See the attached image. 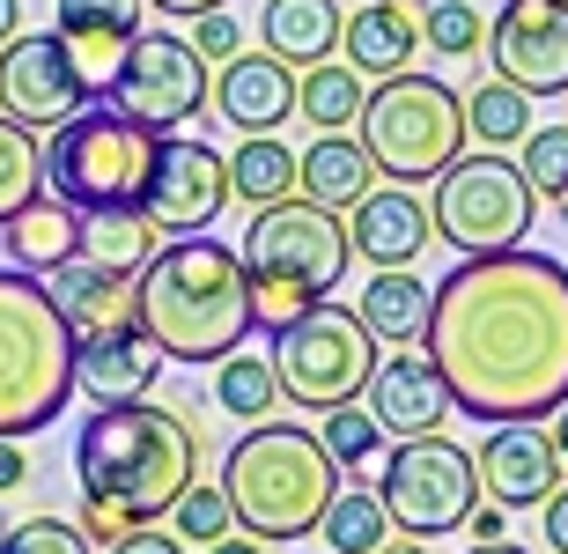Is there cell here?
<instances>
[{
  "label": "cell",
  "instance_id": "cell-1",
  "mask_svg": "<svg viewBox=\"0 0 568 554\" xmlns=\"http://www.w3.org/2000/svg\"><path fill=\"white\" fill-rule=\"evenodd\" d=\"M422 341L450 406L480 429L547 422L568 400V266L531 244L458 259L428 296Z\"/></svg>",
  "mask_w": 568,
  "mask_h": 554
},
{
  "label": "cell",
  "instance_id": "cell-2",
  "mask_svg": "<svg viewBox=\"0 0 568 554\" xmlns=\"http://www.w3.org/2000/svg\"><path fill=\"white\" fill-rule=\"evenodd\" d=\"M141 333L163 363H222L252 333V274L214 236H170L141 266Z\"/></svg>",
  "mask_w": 568,
  "mask_h": 554
},
{
  "label": "cell",
  "instance_id": "cell-3",
  "mask_svg": "<svg viewBox=\"0 0 568 554\" xmlns=\"http://www.w3.org/2000/svg\"><path fill=\"white\" fill-rule=\"evenodd\" d=\"M192 451H200V422L170 414L155 400H126V406H97L74 436V481L82 503L133 517H170V503L192 488Z\"/></svg>",
  "mask_w": 568,
  "mask_h": 554
},
{
  "label": "cell",
  "instance_id": "cell-4",
  "mask_svg": "<svg viewBox=\"0 0 568 554\" xmlns=\"http://www.w3.org/2000/svg\"><path fill=\"white\" fill-rule=\"evenodd\" d=\"M222 495L236 511V533L266 540H311L325 525L339 495V466L333 451L317 444V429L303 422H252L222 459Z\"/></svg>",
  "mask_w": 568,
  "mask_h": 554
},
{
  "label": "cell",
  "instance_id": "cell-5",
  "mask_svg": "<svg viewBox=\"0 0 568 554\" xmlns=\"http://www.w3.org/2000/svg\"><path fill=\"white\" fill-rule=\"evenodd\" d=\"M74 400V325L52 281L0 266V436H38Z\"/></svg>",
  "mask_w": 568,
  "mask_h": 554
},
{
  "label": "cell",
  "instance_id": "cell-6",
  "mask_svg": "<svg viewBox=\"0 0 568 554\" xmlns=\"http://www.w3.org/2000/svg\"><path fill=\"white\" fill-rule=\"evenodd\" d=\"M355 141L369 149L377 178L392 185H428L465 155V97L436 74H392L369 89V104L355 119Z\"/></svg>",
  "mask_w": 568,
  "mask_h": 554
},
{
  "label": "cell",
  "instance_id": "cell-7",
  "mask_svg": "<svg viewBox=\"0 0 568 554\" xmlns=\"http://www.w3.org/2000/svg\"><path fill=\"white\" fill-rule=\"evenodd\" d=\"M148 163H155V133L133 127L119 104H89L44 141V192L67 200L74 214L141 208Z\"/></svg>",
  "mask_w": 568,
  "mask_h": 554
},
{
  "label": "cell",
  "instance_id": "cell-8",
  "mask_svg": "<svg viewBox=\"0 0 568 554\" xmlns=\"http://www.w3.org/2000/svg\"><path fill=\"white\" fill-rule=\"evenodd\" d=\"M539 214V192L531 178L495 149H473L458 155L450 171L436 178V200H428V222L436 236L450 244L458 259H480V252H517Z\"/></svg>",
  "mask_w": 568,
  "mask_h": 554
},
{
  "label": "cell",
  "instance_id": "cell-9",
  "mask_svg": "<svg viewBox=\"0 0 568 554\" xmlns=\"http://www.w3.org/2000/svg\"><path fill=\"white\" fill-rule=\"evenodd\" d=\"M377 333L355 319V303H311L303 319L274 341V377L281 400L311 406V414H333V406H355L369 370H377Z\"/></svg>",
  "mask_w": 568,
  "mask_h": 554
},
{
  "label": "cell",
  "instance_id": "cell-10",
  "mask_svg": "<svg viewBox=\"0 0 568 554\" xmlns=\"http://www.w3.org/2000/svg\"><path fill=\"white\" fill-rule=\"evenodd\" d=\"M377 503L399 540H428L436 547L443 533H458L465 517L480 511V466L450 436H406L399 451H384Z\"/></svg>",
  "mask_w": 568,
  "mask_h": 554
},
{
  "label": "cell",
  "instance_id": "cell-11",
  "mask_svg": "<svg viewBox=\"0 0 568 554\" xmlns=\"http://www.w3.org/2000/svg\"><path fill=\"white\" fill-rule=\"evenodd\" d=\"M244 274L258 281H295L303 296H333L347 266H355V244H347V222L333 208H317V200H274V208L252 214V230H244Z\"/></svg>",
  "mask_w": 568,
  "mask_h": 554
},
{
  "label": "cell",
  "instance_id": "cell-12",
  "mask_svg": "<svg viewBox=\"0 0 568 554\" xmlns=\"http://www.w3.org/2000/svg\"><path fill=\"white\" fill-rule=\"evenodd\" d=\"M111 104L148 133H185L200 111H214V67L200 60L178 30H141Z\"/></svg>",
  "mask_w": 568,
  "mask_h": 554
},
{
  "label": "cell",
  "instance_id": "cell-13",
  "mask_svg": "<svg viewBox=\"0 0 568 554\" xmlns=\"http://www.w3.org/2000/svg\"><path fill=\"white\" fill-rule=\"evenodd\" d=\"M230 208V155L200 133H155V163L141 185V214L155 236H207V222Z\"/></svg>",
  "mask_w": 568,
  "mask_h": 554
},
{
  "label": "cell",
  "instance_id": "cell-14",
  "mask_svg": "<svg viewBox=\"0 0 568 554\" xmlns=\"http://www.w3.org/2000/svg\"><path fill=\"white\" fill-rule=\"evenodd\" d=\"M74 111H89V89L74 82L60 30H38V38L16 30L0 44V119H16L22 133H60Z\"/></svg>",
  "mask_w": 568,
  "mask_h": 554
},
{
  "label": "cell",
  "instance_id": "cell-15",
  "mask_svg": "<svg viewBox=\"0 0 568 554\" xmlns=\"http://www.w3.org/2000/svg\"><path fill=\"white\" fill-rule=\"evenodd\" d=\"M487 60L495 82L525 97H561L568 89V0H503L487 22Z\"/></svg>",
  "mask_w": 568,
  "mask_h": 554
},
{
  "label": "cell",
  "instance_id": "cell-16",
  "mask_svg": "<svg viewBox=\"0 0 568 554\" xmlns=\"http://www.w3.org/2000/svg\"><path fill=\"white\" fill-rule=\"evenodd\" d=\"M473 466H480V495L503 503V511H539V503L568 481L547 422H495L487 444L473 451Z\"/></svg>",
  "mask_w": 568,
  "mask_h": 554
},
{
  "label": "cell",
  "instance_id": "cell-17",
  "mask_svg": "<svg viewBox=\"0 0 568 554\" xmlns=\"http://www.w3.org/2000/svg\"><path fill=\"white\" fill-rule=\"evenodd\" d=\"M362 400H369V422L384 429V436H443V414H458L450 406V384L436 377V363L428 355H392V363L369 370V384H362Z\"/></svg>",
  "mask_w": 568,
  "mask_h": 554
},
{
  "label": "cell",
  "instance_id": "cell-18",
  "mask_svg": "<svg viewBox=\"0 0 568 554\" xmlns=\"http://www.w3.org/2000/svg\"><path fill=\"white\" fill-rule=\"evenodd\" d=\"M436 236V222H428V200L414 185H369L347 208V244H355V259H369V266H414L422 259V244Z\"/></svg>",
  "mask_w": 568,
  "mask_h": 554
},
{
  "label": "cell",
  "instance_id": "cell-19",
  "mask_svg": "<svg viewBox=\"0 0 568 554\" xmlns=\"http://www.w3.org/2000/svg\"><path fill=\"white\" fill-rule=\"evenodd\" d=\"M214 111L236 133H281L295 119V67L274 52H236L230 67H214Z\"/></svg>",
  "mask_w": 568,
  "mask_h": 554
},
{
  "label": "cell",
  "instance_id": "cell-20",
  "mask_svg": "<svg viewBox=\"0 0 568 554\" xmlns=\"http://www.w3.org/2000/svg\"><path fill=\"white\" fill-rule=\"evenodd\" d=\"M339 52H347V67H355L362 82L369 74L377 82L406 74L414 52H422V0H362L355 16L339 22Z\"/></svg>",
  "mask_w": 568,
  "mask_h": 554
},
{
  "label": "cell",
  "instance_id": "cell-21",
  "mask_svg": "<svg viewBox=\"0 0 568 554\" xmlns=\"http://www.w3.org/2000/svg\"><path fill=\"white\" fill-rule=\"evenodd\" d=\"M163 377V347L148 341L141 325L126 333H97V341H74V384H82L97 406H126L148 400V384Z\"/></svg>",
  "mask_w": 568,
  "mask_h": 554
},
{
  "label": "cell",
  "instance_id": "cell-22",
  "mask_svg": "<svg viewBox=\"0 0 568 554\" xmlns=\"http://www.w3.org/2000/svg\"><path fill=\"white\" fill-rule=\"evenodd\" d=\"M74 325V341H97V333H126L141 325V274H111V266H67V281L52 289Z\"/></svg>",
  "mask_w": 568,
  "mask_h": 554
},
{
  "label": "cell",
  "instance_id": "cell-23",
  "mask_svg": "<svg viewBox=\"0 0 568 554\" xmlns=\"http://www.w3.org/2000/svg\"><path fill=\"white\" fill-rule=\"evenodd\" d=\"M339 0H266L258 8V44L274 52L281 67H317V60H333L339 52Z\"/></svg>",
  "mask_w": 568,
  "mask_h": 554
},
{
  "label": "cell",
  "instance_id": "cell-24",
  "mask_svg": "<svg viewBox=\"0 0 568 554\" xmlns=\"http://www.w3.org/2000/svg\"><path fill=\"white\" fill-rule=\"evenodd\" d=\"M369 185H377V163H369V149H362L355 133H317L311 149L295 155V192L317 200V208H333V214H347Z\"/></svg>",
  "mask_w": 568,
  "mask_h": 554
},
{
  "label": "cell",
  "instance_id": "cell-25",
  "mask_svg": "<svg viewBox=\"0 0 568 554\" xmlns=\"http://www.w3.org/2000/svg\"><path fill=\"white\" fill-rule=\"evenodd\" d=\"M74 222H82V214L67 208V200H52V192L30 200V208L0 230L8 236V266H16V274H67V266H74Z\"/></svg>",
  "mask_w": 568,
  "mask_h": 554
},
{
  "label": "cell",
  "instance_id": "cell-26",
  "mask_svg": "<svg viewBox=\"0 0 568 554\" xmlns=\"http://www.w3.org/2000/svg\"><path fill=\"white\" fill-rule=\"evenodd\" d=\"M155 252H163V244H155V222H148L141 208H97V214L74 222V259H82V266L141 274Z\"/></svg>",
  "mask_w": 568,
  "mask_h": 554
},
{
  "label": "cell",
  "instance_id": "cell-27",
  "mask_svg": "<svg viewBox=\"0 0 568 554\" xmlns=\"http://www.w3.org/2000/svg\"><path fill=\"white\" fill-rule=\"evenodd\" d=\"M428 289L422 274H406V266H384V274L362 281V303H355V319L377 333V341H422L428 333Z\"/></svg>",
  "mask_w": 568,
  "mask_h": 554
},
{
  "label": "cell",
  "instance_id": "cell-28",
  "mask_svg": "<svg viewBox=\"0 0 568 554\" xmlns=\"http://www.w3.org/2000/svg\"><path fill=\"white\" fill-rule=\"evenodd\" d=\"M362 104H369V82L347 60H317L295 74V119L311 133H355Z\"/></svg>",
  "mask_w": 568,
  "mask_h": 554
},
{
  "label": "cell",
  "instance_id": "cell-29",
  "mask_svg": "<svg viewBox=\"0 0 568 554\" xmlns=\"http://www.w3.org/2000/svg\"><path fill=\"white\" fill-rule=\"evenodd\" d=\"M230 200H244L252 214L295 200V149H281L274 133H244V149L230 155Z\"/></svg>",
  "mask_w": 568,
  "mask_h": 554
},
{
  "label": "cell",
  "instance_id": "cell-30",
  "mask_svg": "<svg viewBox=\"0 0 568 554\" xmlns=\"http://www.w3.org/2000/svg\"><path fill=\"white\" fill-rule=\"evenodd\" d=\"M539 127L531 119V97L509 82H480L473 97H465V141H480V149H525V133Z\"/></svg>",
  "mask_w": 568,
  "mask_h": 554
},
{
  "label": "cell",
  "instance_id": "cell-31",
  "mask_svg": "<svg viewBox=\"0 0 568 554\" xmlns=\"http://www.w3.org/2000/svg\"><path fill=\"white\" fill-rule=\"evenodd\" d=\"M214 406L236 414V422H266L281 406V377H274V355H222L214 363Z\"/></svg>",
  "mask_w": 568,
  "mask_h": 554
},
{
  "label": "cell",
  "instance_id": "cell-32",
  "mask_svg": "<svg viewBox=\"0 0 568 554\" xmlns=\"http://www.w3.org/2000/svg\"><path fill=\"white\" fill-rule=\"evenodd\" d=\"M317 540L333 554H377L384 540H392V517H384L377 488H339L333 511H325V525H317Z\"/></svg>",
  "mask_w": 568,
  "mask_h": 554
},
{
  "label": "cell",
  "instance_id": "cell-33",
  "mask_svg": "<svg viewBox=\"0 0 568 554\" xmlns=\"http://www.w3.org/2000/svg\"><path fill=\"white\" fill-rule=\"evenodd\" d=\"M30 200H44V149H38V133H22L16 119H0V230H8Z\"/></svg>",
  "mask_w": 568,
  "mask_h": 554
},
{
  "label": "cell",
  "instance_id": "cell-34",
  "mask_svg": "<svg viewBox=\"0 0 568 554\" xmlns=\"http://www.w3.org/2000/svg\"><path fill=\"white\" fill-rule=\"evenodd\" d=\"M170 533L185 540V547H214V540L236 533V511L230 495H222V481H192L178 503H170Z\"/></svg>",
  "mask_w": 568,
  "mask_h": 554
},
{
  "label": "cell",
  "instance_id": "cell-35",
  "mask_svg": "<svg viewBox=\"0 0 568 554\" xmlns=\"http://www.w3.org/2000/svg\"><path fill=\"white\" fill-rule=\"evenodd\" d=\"M422 44L443 52V60H473V52H487V16L473 8V0H428Z\"/></svg>",
  "mask_w": 568,
  "mask_h": 554
},
{
  "label": "cell",
  "instance_id": "cell-36",
  "mask_svg": "<svg viewBox=\"0 0 568 554\" xmlns=\"http://www.w3.org/2000/svg\"><path fill=\"white\" fill-rule=\"evenodd\" d=\"M317 444L333 451L339 473H355L369 459H384V429L369 422V406H333V414H317Z\"/></svg>",
  "mask_w": 568,
  "mask_h": 554
},
{
  "label": "cell",
  "instance_id": "cell-37",
  "mask_svg": "<svg viewBox=\"0 0 568 554\" xmlns=\"http://www.w3.org/2000/svg\"><path fill=\"white\" fill-rule=\"evenodd\" d=\"M141 8L148 0H52L60 38H141Z\"/></svg>",
  "mask_w": 568,
  "mask_h": 554
},
{
  "label": "cell",
  "instance_id": "cell-38",
  "mask_svg": "<svg viewBox=\"0 0 568 554\" xmlns=\"http://www.w3.org/2000/svg\"><path fill=\"white\" fill-rule=\"evenodd\" d=\"M517 171L531 178L539 200H561L568 192V127H531L525 149H517Z\"/></svg>",
  "mask_w": 568,
  "mask_h": 554
},
{
  "label": "cell",
  "instance_id": "cell-39",
  "mask_svg": "<svg viewBox=\"0 0 568 554\" xmlns=\"http://www.w3.org/2000/svg\"><path fill=\"white\" fill-rule=\"evenodd\" d=\"M0 554H97L82 540V525H67V517H22L0 533Z\"/></svg>",
  "mask_w": 568,
  "mask_h": 554
},
{
  "label": "cell",
  "instance_id": "cell-40",
  "mask_svg": "<svg viewBox=\"0 0 568 554\" xmlns=\"http://www.w3.org/2000/svg\"><path fill=\"white\" fill-rule=\"evenodd\" d=\"M311 303L317 296H303L295 281H258L252 274V325H258V333H274V341L288 333L295 319H303V311H311Z\"/></svg>",
  "mask_w": 568,
  "mask_h": 554
},
{
  "label": "cell",
  "instance_id": "cell-41",
  "mask_svg": "<svg viewBox=\"0 0 568 554\" xmlns=\"http://www.w3.org/2000/svg\"><path fill=\"white\" fill-rule=\"evenodd\" d=\"M192 52H200V60L207 67H230L236 52H244V22L230 16V8H207V16H192Z\"/></svg>",
  "mask_w": 568,
  "mask_h": 554
},
{
  "label": "cell",
  "instance_id": "cell-42",
  "mask_svg": "<svg viewBox=\"0 0 568 554\" xmlns=\"http://www.w3.org/2000/svg\"><path fill=\"white\" fill-rule=\"evenodd\" d=\"M126 533H133V517L104 511V503H82V540H89V547H119Z\"/></svg>",
  "mask_w": 568,
  "mask_h": 554
},
{
  "label": "cell",
  "instance_id": "cell-43",
  "mask_svg": "<svg viewBox=\"0 0 568 554\" xmlns=\"http://www.w3.org/2000/svg\"><path fill=\"white\" fill-rule=\"evenodd\" d=\"M111 554H185V540H178V533H155V525H133V533L119 540Z\"/></svg>",
  "mask_w": 568,
  "mask_h": 554
},
{
  "label": "cell",
  "instance_id": "cell-44",
  "mask_svg": "<svg viewBox=\"0 0 568 554\" xmlns=\"http://www.w3.org/2000/svg\"><path fill=\"white\" fill-rule=\"evenodd\" d=\"M539 511H547V517H539V525H547V547H554V554H568V481L547 495V503H539Z\"/></svg>",
  "mask_w": 568,
  "mask_h": 554
},
{
  "label": "cell",
  "instance_id": "cell-45",
  "mask_svg": "<svg viewBox=\"0 0 568 554\" xmlns=\"http://www.w3.org/2000/svg\"><path fill=\"white\" fill-rule=\"evenodd\" d=\"M30 481V459H22V436H0V495H16Z\"/></svg>",
  "mask_w": 568,
  "mask_h": 554
},
{
  "label": "cell",
  "instance_id": "cell-46",
  "mask_svg": "<svg viewBox=\"0 0 568 554\" xmlns=\"http://www.w3.org/2000/svg\"><path fill=\"white\" fill-rule=\"evenodd\" d=\"M465 533H473V547H487V540H503V533H509V517H503V503H487V495H480V511L465 517Z\"/></svg>",
  "mask_w": 568,
  "mask_h": 554
},
{
  "label": "cell",
  "instance_id": "cell-47",
  "mask_svg": "<svg viewBox=\"0 0 568 554\" xmlns=\"http://www.w3.org/2000/svg\"><path fill=\"white\" fill-rule=\"evenodd\" d=\"M200 554H274V547L252 540V533H230V540H214V547H200Z\"/></svg>",
  "mask_w": 568,
  "mask_h": 554
},
{
  "label": "cell",
  "instance_id": "cell-48",
  "mask_svg": "<svg viewBox=\"0 0 568 554\" xmlns=\"http://www.w3.org/2000/svg\"><path fill=\"white\" fill-rule=\"evenodd\" d=\"M148 8H163V16H207V8H230V0H148Z\"/></svg>",
  "mask_w": 568,
  "mask_h": 554
},
{
  "label": "cell",
  "instance_id": "cell-49",
  "mask_svg": "<svg viewBox=\"0 0 568 554\" xmlns=\"http://www.w3.org/2000/svg\"><path fill=\"white\" fill-rule=\"evenodd\" d=\"M547 436H554V451H561V466H568V400L554 406V429H547Z\"/></svg>",
  "mask_w": 568,
  "mask_h": 554
},
{
  "label": "cell",
  "instance_id": "cell-50",
  "mask_svg": "<svg viewBox=\"0 0 568 554\" xmlns=\"http://www.w3.org/2000/svg\"><path fill=\"white\" fill-rule=\"evenodd\" d=\"M16 22H22V0H0V44L16 38Z\"/></svg>",
  "mask_w": 568,
  "mask_h": 554
},
{
  "label": "cell",
  "instance_id": "cell-51",
  "mask_svg": "<svg viewBox=\"0 0 568 554\" xmlns=\"http://www.w3.org/2000/svg\"><path fill=\"white\" fill-rule=\"evenodd\" d=\"M377 554H436V547H428V540H384Z\"/></svg>",
  "mask_w": 568,
  "mask_h": 554
},
{
  "label": "cell",
  "instance_id": "cell-52",
  "mask_svg": "<svg viewBox=\"0 0 568 554\" xmlns=\"http://www.w3.org/2000/svg\"><path fill=\"white\" fill-rule=\"evenodd\" d=\"M473 554H531V547H509V540H487V547H473Z\"/></svg>",
  "mask_w": 568,
  "mask_h": 554
},
{
  "label": "cell",
  "instance_id": "cell-53",
  "mask_svg": "<svg viewBox=\"0 0 568 554\" xmlns=\"http://www.w3.org/2000/svg\"><path fill=\"white\" fill-rule=\"evenodd\" d=\"M547 208H554V214H561V222H568V192H561V200H547Z\"/></svg>",
  "mask_w": 568,
  "mask_h": 554
},
{
  "label": "cell",
  "instance_id": "cell-54",
  "mask_svg": "<svg viewBox=\"0 0 568 554\" xmlns=\"http://www.w3.org/2000/svg\"><path fill=\"white\" fill-rule=\"evenodd\" d=\"M0 533H8V525H0Z\"/></svg>",
  "mask_w": 568,
  "mask_h": 554
}]
</instances>
